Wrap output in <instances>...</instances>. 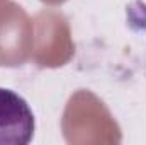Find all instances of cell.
I'll list each match as a JSON object with an SVG mask.
<instances>
[{
  "label": "cell",
  "mask_w": 146,
  "mask_h": 145,
  "mask_svg": "<svg viewBox=\"0 0 146 145\" xmlns=\"http://www.w3.org/2000/svg\"><path fill=\"white\" fill-rule=\"evenodd\" d=\"M34 135V114L19 94L0 87V145H26Z\"/></svg>",
  "instance_id": "6da1fadb"
}]
</instances>
